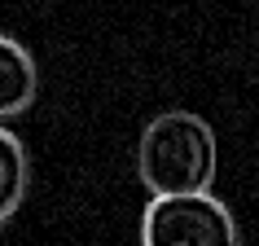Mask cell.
Listing matches in <instances>:
<instances>
[{"instance_id": "6da1fadb", "label": "cell", "mask_w": 259, "mask_h": 246, "mask_svg": "<svg viewBox=\"0 0 259 246\" xmlns=\"http://www.w3.org/2000/svg\"><path fill=\"white\" fill-rule=\"evenodd\" d=\"M220 167L215 128L193 110H163L141 128L137 176L145 193H189L211 189Z\"/></svg>"}, {"instance_id": "7a4b0ae2", "label": "cell", "mask_w": 259, "mask_h": 246, "mask_svg": "<svg viewBox=\"0 0 259 246\" xmlns=\"http://www.w3.org/2000/svg\"><path fill=\"white\" fill-rule=\"evenodd\" d=\"M141 242L145 246H233L237 220L211 189L189 193H150L141 211Z\"/></svg>"}, {"instance_id": "3957f363", "label": "cell", "mask_w": 259, "mask_h": 246, "mask_svg": "<svg viewBox=\"0 0 259 246\" xmlns=\"http://www.w3.org/2000/svg\"><path fill=\"white\" fill-rule=\"evenodd\" d=\"M35 93H40L35 57L27 53V44H18L14 35L0 31V123H9L22 110H31Z\"/></svg>"}, {"instance_id": "277c9868", "label": "cell", "mask_w": 259, "mask_h": 246, "mask_svg": "<svg viewBox=\"0 0 259 246\" xmlns=\"http://www.w3.org/2000/svg\"><path fill=\"white\" fill-rule=\"evenodd\" d=\"M27 185H31L27 145H22V137H18L9 123H0V224L14 220V211L27 198Z\"/></svg>"}]
</instances>
